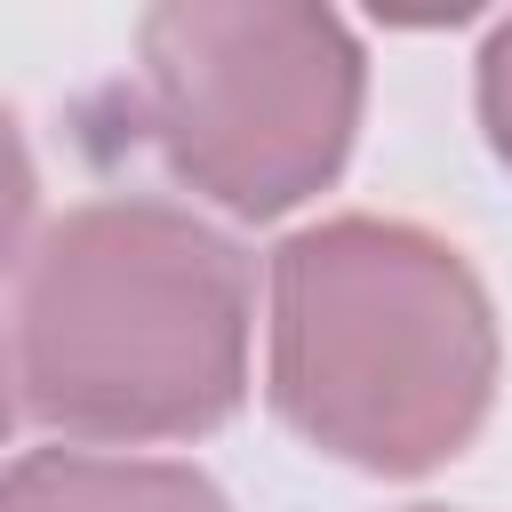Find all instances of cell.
Segmentation results:
<instances>
[{
  "mask_svg": "<svg viewBox=\"0 0 512 512\" xmlns=\"http://www.w3.org/2000/svg\"><path fill=\"white\" fill-rule=\"evenodd\" d=\"M16 392L64 440H200L248 392V256L168 200H88L16 288Z\"/></svg>",
  "mask_w": 512,
  "mask_h": 512,
  "instance_id": "obj_1",
  "label": "cell"
},
{
  "mask_svg": "<svg viewBox=\"0 0 512 512\" xmlns=\"http://www.w3.org/2000/svg\"><path fill=\"white\" fill-rule=\"evenodd\" d=\"M496 400V312L472 264L392 216H328L272 256V408L336 464L416 480Z\"/></svg>",
  "mask_w": 512,
  "mask_h": 512,
  "instance_id": "obj_2",
  "label": "cell"
},
{
  "mask_svg": "<svg viewBox=\"0 0 512 512\" xmlns=\"http://www.w3.org/2000/svg\"><path fill=\"white\" fill-rule=\"evenodd\" d=\"M136 64L160 160L232 216H288L352 152L368 64L328 8L168 0L136 24Z\"/></svg>",
  "mask_w": 512,
  "mask_h": 512,
  "instance_id": "obj_3",
  "label": "cell"
},
{
  "mask_svg": "<svg viewBox=\"0 0 512 512\" xmlns=\"http://www.w3.org/2000/svg\"><path fill=\"white\" fill-rule=\"evenodd\" d=\"M0 512H232V504L192 464L32 448V456H16L0 472Z\"/></svg>",
  "mask_w": 512,
  "mask_h": 512,
  "instance_id": "obj_4",
  "label": "cell"
},
{
  "mask_svg": "<svg viewBox=\"0 0 512 512\" xmlns=\"http://www.w3.org/2000/svg\"><path fill=\"white\" fill-rule=\"evenodd\" d=\"M480 128H488V152L512 168V16L480 48Z\"/></svg>",
  "mask_w": 512,
  "mask_h": 512,
  "instance_id": "obj_5",
  "label": "cell"
},
{
  "mask_svg": "<svg viewBox=\"0 0 512 512\" xmlns=\"http://www.w3.org/2000/svg\"><path fill=\"white\" fill-rule=\"evenodd\" d=\"M32 200H40V184H32V152H24V136H16V120L0 112V264L24 248V224H32Z\"/></svg>",
  "mask_w": 512,
  "mask_h": 512,
  "instance_id": "obj_6",
  "label": "cell"
},
{
  "mask_svg": "<svg viewBox=\"0 0 512 512\" xmlns=\"http://www.w3.org/2000/svg\"><path fill=\"white\" fill-rule=\"evenodd\" d=\"M16 400H24V392H16V352L0 344V440H8V424H16Z\"/></svg>",
  "mask_w": 512,
  "mask_h": 512,
  "instance_id": "obj_7",
  "label": "cell"
}]
</instances>
